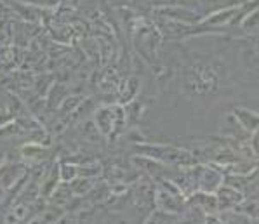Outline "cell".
<instances>
[{"instance_id":"1","label":"cell","mask_w":259,"mask_h":224,"mask_svg":"<svg viewBox=\"0 0 259 224\" xmlns=\"http://www.w3.org/2000/svg\"><path fill=\"white\" fill-rule=\"evenodd\" d=\"M257 23H259V11H257V13H254L252 16L249 14V18L245 19L244 26H245V28H254V26L257 25Z\"/></svg>"}]
</instances>
